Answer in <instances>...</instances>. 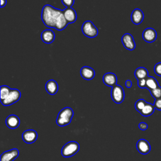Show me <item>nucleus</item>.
Returning <instances> with one entry per match:
<instances>
[{"mask_svg": "<svg viewBox=\"0 0 161 161\" xmlns=\"http://www.w3.org/2000/svg\"><path fill=\"white\" fill-rule=\"evenodd\" d=\"M41 18L45 26L58 31L64 30L68 25L64 18L63 10L55 8L50 4H45L43 7Z\"/></svg>", "mask_w": 161, "mask_h": 161, "instance_id": "1", "label": "nucleus"}, {"mask_svg": "<svg viewBox=\"0 0 161 161\" xmlns=\"http://www.w3.org/2000/svg\"><path fill=\"white\" fill-rule=\"evenodd\" d=\"M74 116V111L72 108L65 107L63 108L58 114L56 123L59 126H65L70 123L72 117Z\"/></svg>", "mask_w": 161, "mask_h": 161, "instance_id": "2", "label": "nucleus"}, {"mask_svg": "<svg viewBox=\"0 0 161 161\" xmlns=\"http://www.w3.org/2000/svg\"><path fill=\"white\" fill-rule=\"evenodd\" d=\"M79 144L76 142H69L65 144L62 148L61 154L64 157H71L77 153L79 150Z\"/></svg>", "mask_w": 161, "mask_h": 161, "instance_id": "3", "label": "nucleus"}, {"mask_svg": "<svg viewBox=\"0 0 161 161\" xmlns=\"http://www.w3.org/2000/svg\"><path fill=\"white\" fill-rule=\"evenodd\" d=\"M83 34L90 38H94L98 35V30L91 21L87 20L83 23L81 28Z\"/></svg>", "mask_w": 161, "mask_h": 161, "instance_id": "4", "label": "nucleus"}, {"mask_svg": "<svg viewBox=\"0 0 161 161\" xmlns=\"http://www.w3.org/2000/svg\"><path fill=\"white\" fill-rule=\"evenodd\" d=\"M111 96L113 101L115 103H121L125 98V91L123 88L121 86L118 84L113 86L111 89Z\"/></svg>", "mask_w": 161, "mask_h": 161, "instance_id": "5", "label": "nucleus"}, {"mask_svg": "<svg viewBox=\"0 0 161 161\" xmlns=\"http://www.w3.org/2000/svg\"><path fill=\"white\" fill-rule=\"evenodd\" d=\"M20 97L21 92L17 89H11L7 97L4 100L1 101V103L3 106H8L18 101Z\"/></svg>", "mask_w": 161, "mask_h": 161, "instance_id": "6", "label": "nucleus"}, {"mask_svg": "<svg viewBox=\"0 0 161 161\" xmlns=\"http://www.w3.org/2000/svg\"><path fill=\"white\" fill-rule=\"evenodd\" d=\"M121 42L124 47L128 50H133L136 44L133 36L130 33H125L121 37Z\"/></svg>", "mask_w": 161, "mask_h": 161, "instance_id": "7", "label": "nucleus"}, {"mask_svg": "<svg viewBox=\"0 0 161 161\" xmlns=\"http://www.w3.org/2000/svg\"><path fill=\"white\" fill-rule=\"evenodd\" d=\"M19 155V150L13 148L3 152L0 157V161H13Z\"/></svg>", "mask_w": 161, "mask_h": 161, "instance_id": "8", "label": "nucleus"}, {"mask_svg": "<svg viewBox=\"0 0 161 161\" xmlns=\"http://www.w3.org/2000/svg\"><path fill=\"white\" fill-rule=\"evenodd\" d=\"M157 32L152 28L145 29L142 33V38L147 43H152L157 39Z\"/></svg>", "mask_w": 161, "mask_h": 161, "instance_id": "9", "label": "nucleus"}, {"mask_svg": "<svg viewBox=\"0 0 161 161\" xmlns=\"http://www.w3.org/2000/svg\"><path fill=\"white\" fill-rule=\"evenodd\" d=\"M38 138V134L33 130H27L22 133V139L26 143H34Z\"/></svg>", "mask_w": 161, "mask_h": 161, "instance_id": "10", "label": "nucleus"}, {"mask_svg": "<svg viewBox=\"0 0 161 161\" xmlns=\"http://www.w3.org/2000/svg\"><path fill=\"white\" fill-rule=\"evenodd\" d=\"M103 83L109 87H113L117 84V76L112 72H107L103 77Z\"/></svg>", "mask_w": 161, "mask_h": 161, "instance_id": "11", "label": "nucleus"}, {"mask_svg": "<svg viewBox=\"0 0 161 161\" xmlns=\"http://www.w3.org/2000/svg\"><path fill=\"white\" fill-rule=\"evenodd\" d=\"M136 149L142 154H147L150 152L151 147L147 140L140 139L136 143Z\"/></svg>", "mask_w": 161, "mask_h": 161, "instance_id": "12", "label": "nucleus"}, {"mask_svg": "<svg viewBox=\"0 0 161 161\" xmlns=\"http://www.w3.org/2000/svg\"><path fill=\"white\" fill-rule=\"evenodd\" d=\"M64 18L67 23H73L77 19V13L72 8H66L63 10Z\"/></svg>", "mask_w": 161, "mask_h": 161, "instance_id": "13", "label": "nucleus"}, {"mask_svg": "<svg viewBox=\"0 0 161 161\" xmlns=\"http://www.w3.org/2000/svg\"><path fill=\"white\" fill-rule=\"evenodd\" d=\"M143 18L144 14L140 9H135L131 14V20L135 25H140L143 21Z\"/></svg>", "mask_w": 161, "mask_h": 161, "instance_id": "14", "label": "nucleus"}, {"mask_svg": "<svg viewBox=\"0 0 161 161\" xmlns=\"http://www.w3.org/2000/svg\"><path fill=\"white\" fill-rule=\"evenodd\" d=\"M80 74L84 79L87 80H92L95 76L94 70L89 66L82 67L80 69Z\"/></svg>", "mask_w": 161, "mask_h": 161, "instance_id": "15", "label": "nucleus"}, {"mask_svg": "<svg viewBox=\"0 0 161 161\" xmlns=\"http://www.w3.org/2000/svg\"><path fill=\"white\" fill-rule=\"evenodd\" d=\"M55 37L54 32L50 29L43 30L41 34L42 40L47 44L52 43L54 41Z\"/></svg>", "mask_w": 161, "mask_h": 161, "instance_id": "16", "label": "nucleus"}, {"mask_svg": "<svg viewBox=\"0 0 161 161\" xmlns=\"http://www.w3.org/2000/svg\"><path fill=\"white\" fill-rule=\"evenodd\" d=\"M20 124L19 118L15 114L8 116L6 119V126L11 129L17 128Z\"/></svg>", "mask_w": 161, "mask_h": 161, "instance_id": "17", "label": "nucleus"}, {"mask_svg": "<svg viewBox=\"0 0 161 161\" xmlns=\"http://www.w3.org/2000/svg\"><path fill=\"white\" fill-rule=\"evenodd\" d=\"M45 87L47 92L50 95L55 94L58 89V86L57 81L53 79L48 80L46 82Z\"/></svg>", "mask_w": 161, "mask_h": 161, "instance_id": "18", "label": "nucleus"}, {"mask_svg": "<svg viewBox=\"0 0 161 161\" xmlns=\"http://www.w3.org/2000/svg\"><path fill=\"white\" fill-rule=\"evenodd\" d=\"M134 75L137 80L145 79L148 76V72L146 68L143 67H140L135 70Z\"/></svg>", "mask_w": 161, "mask_h": 161, "instance_id": "19", "label": "nucleus"}, {"mask_svg": "<svg viewBox=\"0 0 161 161\" xmlns=\"http://www.w3.org/2000/svg\"><path fill=\"white\" fill-rule=\"evenodd\" d=\"M159 86L156 79L152 76H148L146 78V88L149 91L154 89Z\"/></svg>", "mask_w": 161, "mask_h": 161, "instance_id": "20", "label": "nucleus"}, {"mask_svg": "<svg viewBox=\"0 0 161 161\" xmlns=\"http://www.w3.org/2000/svg\"><path fill=\"white\" fill-rule=\"evenodd\" d=\"M155 109V108L153 104L150 103H147L143 109L140 112V113L143 116H149L153 113Z\"/></svg>", "mask_w": 161, "mask_h": 161, "instance_id": "21", "label": "nucleus"}, {"mask_svg": "<svg viewBox=\"0 0 161 161\" xmlns=\"http://www.w3.org/2000/svg\"><path fill=\"white\" fill-rule=\"evenodd\" d=\"M0 100L1 101L4 100L9 94L11 89L8 86H1L0 87Z\"/></svg>", "mask_w": 161, "mask_h": 161, "instance_id": "22", "label": "nucleus"}, {"mask_svg": "<svg viewBox=\"0 0 161 161\" xmlns=\"http://www.w3.org/2000/svg\"><path fill=\"white\" fill-rule=\"evenodd\" d=\"M147 103L143 99H140L137 100L135 104V108L137 111L139 113L143 109Z\"/></svg>", "mask_w": 161, "mask_h": 161, "instance_id": "23", "label": "nucleus"}, {"mask_svg": "<svg viewBox=\"0 0 161 161\" xmlns=\"http://www.w3.org/2000/svg\"><path fill=\"white\" fill-rule=\"evenodd\" d=\"M151 95L155 99H157L161 97V87L159 86L158 87L150 91Z\"/></svg>", "mask_w": 161, "mask_h": 161, "instance_id": "24", "label": "nucleus"}, {"mask_svg": "<svg viewBox=\"0 0 161 161\" xmlns=\"http://www.w3.org/2000/svg\"><path fill=\"white\" fill-rule=\"evenodd\" d=\"M154 72L158 76H161V62L155 64L154 67Z\"/></svg>", "mask_w": 161, "mask_h": 161, "instance_id": "25", "label": "nucleus"}, {"mask_svg": "<svg viewBox=\"0 0 161 161\" xmlns=\"http://www.w3.org/2000/svg\"><path fill=\"white\" fill-rule=\"evenodd\" d=\"M75 0H62V3L66 8H72Z\"/></svg>", "mask_w": 161, "mask_h": 161, "instance_id": "26", "label": "nucleus"}, {"mask_svg": "<svg viewBox=\"0 0 161 161\" xmlns=\"http://www.w3.org/2000/svg\"><path fill=\"white\" fill-rule=\"evenodd\" d=\"M138 80V86L140 88L144 89L146 88V78L137 80Z\"/></svg>", "mask_w": 161, "mask_h": 161, "instance_id": "27", "label": "nucleus"}, {"mask_svg": "<svg viewBox=\"0 0 161 161\" xmlns=\"http://www.w3.org/2000/svg\"><path fill=\"white\" fill-rule=\"evenodd\" d=\"M155 109L158 110H161V97L155 99L154 104H153Z\"/></svg>", "mask_w": 161, "mask_h": 161, "instance_id": "28", "label": "nucleus"}, {"mask_svg": "<svg viewBox=\"0 0 161 161\" xmlns=\"http://www.w3.org/2000/svg\"><path fill=\"white\" fill-rule=\"evenodd\" d=\"M138 127L141 130H146L148 128V125L146 123L141 122L138 125Z\"/></svg>", "mask_w": 161, "mask_h": 161, "instance_id": "29", "label": "nucleus"}, {"mask_svg": "<svg viewBox=\"0 0 161 161\" xmlns=\"http://www.w3.org/2000/svg\"><path fill=\"white\" fill-rule=\"evenodd\" d=\"M125 86L128 88H130L132 86V82L130 80H126L125 82Z\"/></svg>", "mask_w": 161, "mask_h": 161, "instance_id": "30", "label": "nucleus"}, {"mask_svg": "<svg viewBox=\"0 0 161 161\" xmlns=\"http://www.w3.org/2000/svg\"><path fill=\"white\" fill-rule=\"evenodd\" d=\"M6 3H7L6 0H1V8H3L4 6H5Z\"/></svg>", "mask_w": 161, "mask_h": 161, "instance_id": "31", "label": "nucleus"}]
</instances>
